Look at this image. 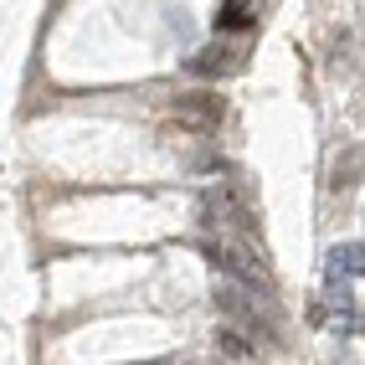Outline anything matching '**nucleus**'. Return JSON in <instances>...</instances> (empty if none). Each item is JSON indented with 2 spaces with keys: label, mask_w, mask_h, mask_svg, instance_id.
Returning a JSON list of instances; mask_svg holds the SVG:
<instances>
[{
  "label": "nucleus",
  "mask_w": 365,
  "mask_h": 365,
  "mask_svg": "<svg viewBox=\"0 0 365 365\" xmlns=\"http://www.w3.org/2000/svg\"><path fill=\"white\" fill-rule=\"evenodd\" d=\"M201 222L216 227V237H242V242H247L252 227H257L247 185H242V180H216L201 196Z\"/></svg>",
  "instance_id": "obj_1"
},
{
  "label": "nucleus",
  "mask_w": 365,
  "mask_h": 365,
  "mask_svg": "<svg viewBox=\"0 0 365 365\" xmlns=\"http://www.w3.org/2000/svg\"><path fill=\"white\" fill-rule=\"evenodd\" d=\"M206 257L227 273V283H242V288H273V273H267V262H262V252H252L242 237H211L206 242Z\"/></svg>",
  "instance_id": "obj_2"
},
{
  "label": "nucleus",
  "mask_w": 365,
  "mask_h": 365,
  "mask_svg": "<svg viewBox=\"0 0 365 365\" xmlns=\"http://www.w3.org/2000/svg\"><path fill=\"white\" fill-rule=\"evenodd\" d=\"M216 309L227 314V324H232V329L252 334V339H267V345H278L273 319H267V314L247 299V288H242V283H216Z\"/></svg>",
  "instance_id": "obj_3"
},
{
  "label": "nucleus",
  "mask_w": 365,
  "mask_h": 365,
  "mask_svg": "<svg viewBox=\"0 0 365 365\" xmlns=\"http://www.w3.org/2000/svg\"><path fill=\"white\" fill-rule=\"evenodd\" d=\"M222 113H227V98L222 93H180L175 98V124H170L165 134H216V124H222Z\"/></svg>",
  "instance_id": "obj_4"
},
{
  "label": "nucleus",
  "mask_w": 365,
  "mask_h": 365,
  "mask_svg": "<svg viewBox=\"0 0 365 365\" xmlns=\"http://www.w3.org/2000/svg\"><path fill=\"white\" fill-rule=\"evenodd\" d=\"M190 72H196V78H227V72H237L242 67V52L232 41H211V46H201L196 57L185 62Z\"/></svg>",
  "instance_id": "obj_5"
},
{
  "label": "nucleus",
  "mask_w": 365,
  "mask_h": 365,
  "mask_svg": "<svg viewBox=\"0 0 365 365\" xmlns=\"http://www.w3.org/2000/svg\"><path fill=\"white\" fill-rule=\"evenodd\" d=\"M360 170H365V150H360V144H345V150L334 155V165H329V190L360 185Z\"/></svg>",
  "instance_id": "obj_6"
},
{
  "label": "nucleus",
  "mask_w": 365,
  "mask_h": 365,
  "mask_svg": "<svg viewBox=\"0 0 365 365\" xmlns=\"http://www.w3.org/2000/svg\"><path fill=\"white\" fill-rule=\"evenodd\" d=\"M211 26H216V31H247V26H257V6H242V0H227V6H216Z\"/></svg>",
  "instance_id": "obj_7"
},
{
  "label": "nucleus",
  "mask_w": 365,
  "mask_h": 365,
  "mask_svg": "<svg viewBox=\"0 0 365 365\" xmlns=\"http://www.w3.org/2000/svg\"><path fill=\"white\" fill-rule=\"evenodd\" d=\"M216 350H222L227 360H247V355H257V339L232 329V324H222V329H216Z\"/></svg>",
  "instance_id": "obj_8"
},
{
  "label": "nucleus",
  "mask_w": 365,
  "mask_h": 365,
  "mask_svg": "<svg viewBox=\"0 0 365 365\" xmlns=\"http://www.w3.org/2000/svg\"><path fill=\"white\" fill-rule=\"evenodd\" d=\"M329 257H334V262H329L334 273H339V267H345L350 278H360V273H365V242H350V247H334Z\"/></svg>",
  "instance_id": "obj_9"
}]
</instances>
